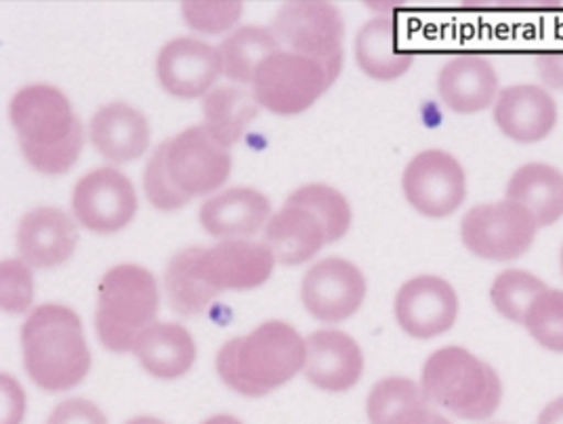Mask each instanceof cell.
I'll use <instances>...</instances> for the list:
<instances>
[{
	"label": "cell",
	"instance_id": "2",
	"mask_svg": "<svg viewBox=\"0 0 563 424\" xmlns=\"http://www.w3.org/2000/svg\"><path fill=\"white\" fill-rule=\"evenodd\" d=\"M24 368L43 391L78 387L91 370V352L80 317L70 306H36L22 326Z\"/></svg>",
	"mask_w": 563,
	"mask_h": 424
},
{
	"label": "cell",
	"instance_id": "11",
	"mask_svg": "<svg viewBox=\"0 0 563 424\" xmlns=\"http://www.w3.org/2000/svg\"><path fill=\"white\" fill-rule=\"evenodd\" d=\"M71 211L76 221L95 234H114L135 216L137 193L117 168H97L76 183Z\"/></svg>",
	"mask_w": 563,
	"mask_h": 424
},
{
	"label": "cell",
	"instance_id": "6",
	"mask_svg": "<svg viewBox=\"0 0 563 424\" xmlns=\"http://www.w3.org/2000/svg\"><path fill=\"white\" fill-rule=\"evenodd\" d=\"M272 32L290 53L313 59L334 82L343 68L345 22L329 2H286Z\"/></svg>",
	"mask_w": 563,
	"mask_h": 424
},
{
	"label": "cell",
	"instance_id": "25",
	"mask_svg": "<svg viewBox=\"0 0 563 424\" xmlns=\"http://www.w3.org/2000/svg\"><path fill=\"white\" fill-rule=\"evenodd\" d=\"M355 59L362 71L376 80H394L408 71L415 55L399 47L398 30L391 20L376 18L357 32Z\"/></svg>",
	"mask_w": 563,
	"mask_h": 424
},
{
	"label": "cell",
	"instance_id": "16",
	"mask_svg": "<svg viewBox=\"0 0 563 424\" xmlns=\"http://www.w3.org/2000/svg\"><path fill=\"white\" fill-rule=\"evenodd\" d=\"M306 343L303 375L313 387L329 393H345L357 384L364 372V355L350 334L318 331Z\"/></svg>",
	"mask_w": 563,
	"mask_h": 424
},
{
	"label": "cell",
	"instance_id": "41",
	"mask_svg": "<svg viewBox=\"0 0 563 424\" xmlns=\"http://www.w3.org/2000/svg\"><path fill=\"white\" fill-rule=\"evenodd\" d=\"M126 424H166L161 419H154V416H137V419H131Z\"/></svg>",
	"mask_w": 563,
	"mask_h": 424
},
{
	"label": "cell",
	"instance_id": "24",
	"mask_svg": "<svg viewBox=\"0 0 563 424\" xmlns=\"http://www.w3.org/2000/svg\"><path fill=\"white\" fill-rule=\"evenodd\" d=\"M507 200L530 212L539 227H549L563 216V172L549 165H526L507 186Z\"/></svg>",
	"mask_w": 563,
	"mask_h": 424
},
{
	"label": "cell",
	"instance_id": "32",
	"mask_svg": "<svg viewBox=\"0 0 563 424\" xmlns=\"http://www.w3.org/2000/svg\"><path fill=\"white\" fill-rule=\"evenodd\" d=\"M523 326L544 349L563 354V290H542L528 309Z\"/></svg>",
	"mask_w": 563,
	"mask_h": 424
},
{
	"label": "cell",
	"instance_id": "10",
	"mask_svg": "<svg viewBox=\"0 0 563 424\" xmlns=\"http://www.w3.org/2000/svg\"><path fill=\"white\" fill-rule=\"evenodd\" d=\"M166 166L175 186L189 198L207 196L221 188L232 170V156L217 142L211 131L200 124L168 140Z\"/></svg>",
	"mask_w": 563,
	"mask_h": 424
},
{
	"label": "cell",
	"instance_id": "17",
	"mask_svg": "<svg viewBox=\"0 0 563 424\" xmlns=\"http://www.w3.org/2000/svg\"><path fill=\"white\" fill-rule=\"evenodd\" d=\"M78 230L70 216L55 207L27 212L18 227V250L30 267L53 269L70 259Z\"/></svg>",
	"mask_w": 563,
	"mask_h": 424
},
{
	"label": "cell",
	"instance_id": "36",
	"mask_svg": "<svg viewBox=\"0 0 563 424\" xmlns=\"http://www.w3.org/2000/svg\"><path fill=\"white\" fill-rule=\"evenodd\" d=\"M47 424H108V419L93 401L66 400L51 412Z\"/></svg>",
	"mask_w": 563,
	"mask_h": 424
},
{
	"label": "cell",
	"instance_id": "15",
	"mask_svg": "<svg viewBox=\"0 0 563 424\" xmlns=\"http://www.w3.org/2000/svg\"><path fill=\"white\" fill-rule=\"evenodd\" d=\"M156 74L166 93L181 99L207 94L221 74L219 51L198 38H175L161 48Z\"/></svg>",
	"mask_w": 563,
	"mask_h": 424
},
{
	"label": "cell",
	"instance_id": "38",
	"mask_svg": "<svg viewBox=\"0 0 563 424\" xmlns=\"http://www.w3.org/2000/svg\"><path fill=\"white\" fill-rule=\"evenodd\" d=\"M537 70L547 87L563 91V51L540 53L537 57Z\"/></svg>",
	"mask_w": 563,
	"mask_h": 424
},
{
	"label": "cell",
	"instance_id": "26",
	"mask_svg": "<svg viewBox=\"0 0 563 424\" xmlns=\"http://www.w3.org/2000/svg\"><path fill=\"white\" fill-rule=\"evenodd\" d=\"M366 408L371 424H427L431 416L421 384L404 377L378 380Z\"/></svg>",
	"mask_w": 563,
	"mask_h": 424
},
{
	"label": "cell",
	"instance_id": "28",
	"mask_svg": "<svg viewBox=\"0 0 563 424\" xmlns=\"http://www.w3.org/2000/svg\"><path fill=\"white\" fill-rule=\"evenodd\" d=\"M280 43L272 30L246 25L230 34L217 51L221 59V74L235 82H253L258 66L274 53L280 51Z\"/></svg>",
	"mask_w": 563,
	"mask_h": 424
},
{
	"label": "cell",
	"instance_id": "13",
	"mask_svg": "<svg viewBox=\"0 0 563 424\" xmlns=\"http://www.w3.org/2000/svg\"><path fill=\"white\" fill-rule=\"evenodd\" d=\"M276 259L263 242L221 239L198 253V274L217 292L253 290L269 280Z\"/></svg>",
	"mask_w": 563,
	"mask_h": 424
},
{
	"label": "cell",
	"instance_id": "3",
	"mask_svg": "<svg viewBox=\"0 0 563 424\" xmlns=\"http://www.w3.org/2000/svg\"><path fill=\"white\" fill-rule=\"evenodd\" d=\"M11 122L25 160L43 175H64L82 149V126L57 89L34 85L11 99Z\"/></svg>",
	"mask_w": 563,
	"mask_h": 424
},
{
	"label": "cell",
	"instance_id": "22",
	"mask_svg": "<svg viewBox=\"0 0 563 424\" xmlns=\"http://www.w3.org/2000/svg\"><path fill=\"white\" fill-rule=\"evenodd\" d=\"M133 354L147 375L175 380L191 370L196 361V343L184 326L154 322L141 332Z\"/></svg>",
	"mask_w": 563,
	"mask_h": 424
},
{
	"label": "cell",
	"instance_id": "42",
	"mask_svg": "<svg viewBox=\"0 0 563 424\" xmlns=\"http://www.w3.org/2000/svg\"><path fill=\"white\" fill-rule=\"evenodd\" d=\"M427 424H452L450 421H446L444 416H440V414H435V412H431V416H429V421Z\"/></svg>",
	"mask_w": 563,
	"mask_h": 424
},
{
	"label": "cell",
	"instance_id": "31",
	"mask_svg": "<svg viewBox=\"0 0 563 424\" xmlns=\"http://www.w3.org/2000/svg\"><path fill=\"white\" fill-rule=\"evenodd\" d=\"M542 290H547V286L532 274L505 271L494 280L490 299L503 317L516 324H523L528 309Z\"/></svg>",
	"mask_w": 563,
	"mask_h": 424
},
{
	"label": "cell",
	"instance_id": "12",
	"mask_svg": "<svg viewBox=\"0 0 563 424\" xmlns=\"http://www.w3.org/2000/svg\"><path fill=\"white\" fill-rule=\"evenodd\" d=\"M301 297L307 311L324 322L339 324L364 303L366 280L364 274L345 259L318 260L303 278Z\"/></svg>",
	"mask_w": 563,
	"mask_h": 424
},
{
	"label": "cell",
	"instance_id": "1",
	"mask_svg": "<svg viewBox=\"0 0 563 424\" xmlns=\"http://www.w3.org/2000/svg\"><path fill=\"white\" fill-rule=\"evenodd\" d=\"M306 338L284 322H267L217 355L221 380L244 398H261L303 372Z\"/></svg>",
	"mask_w": 563,
	"mask_h": 424
},
{
	"label": "cell",
	"instance_id": "34",
	"mask_svg": "<svg viewBox=\"0 0 563 424\" xmlns=\"http://www.w3.org/2000/svg\"><path fill=\"white\" fill-rule=\"evenodd\" d=\"M181 15L191 30L205 34H219L230 30L242 15V2L219 0V2H198L188 0L181 4Z\"/></svg>",
	"mask_w": 563,
	"mask_h": 424
},
{
	"label": "cell",
	"instance_id": "8",
	"mask_svg": "<svg viewBox=\"0 0 563 424\" xmlns=\"http://www.w3.org/2000/svg\"><path fill=\"white\" fill-rule=\"evenodd\" d=\"M537 221L516 202L473 207L461 223L467 250L486 260H514L526 255L537 237Z\"/></svg>",
	"mask_w": 563,
	"mask_h": 424
},
{
	"label": "cell",
	"instance_id": "14",
	"mask_svg": "<svg viewBox=\"0 0 563 424\" xmlns=\"http://www.w3.org/2000/svg\"><path fill=\"white\" fill-rule=\"evenodd\" d=\"M459 315L454 288L438 276H417L399 288L396 320L412 338L427 341L452 328Z\"/></svg>",
	"mask_w": 563,
	"mask_h": 424
},
{
	"label": "cell",
	"instance_id": "4",
	"mask_svg": "<svg viewBox=\"0 0 563 424\" xmlns=\"http://www.w3.org/2000/svg\"><path fill=\"white\" fill-rule=\"evenodd\" d=\"M161 294L156 278L140 265L112 267L99 282L95 331L112 354L133 352L141 332L156 322Z\"/></svg>",
	"mask_w": 563,
	"mask_h": 424
},
{
	"label": "cell",
	"instance_id": "20",
	"mask_svg": "<svg viewBox=\"0 0 563 424\" xmlns=\"http://www.w3.org/2000/svg\"><path fill=\"white\" fill-rule=\"evenodd\" d=\"M440 97L452 112L473 114L493 105L498 91V76L493 64L477 55H463L440 71Z\"/></svg>",
	"mask_w": 563,
	"mask_h": 424
},
{
	"label": "cell",
	"instance_id": "40",
	"mask_svg": "<svg viewBox=\"0 0 563 424\" xmlns=\"http://www.w3.org/2000/svg\"><path fill=\"white\" fill-rule=\"evenodd\" d=\"M202 424H244L242 421H238L235 416H230V414H217V416H211V419H207Z\"/></svg>",
	"mask_w": 563,
	"mask_h": 424
},
{
	"label": "cell",
	"instance_id": "18",
	"mask_svg": "<svg viewBox=\"0 0 563 424\" xmlns=\"http://www.w3.org/2000/svg\"><path fill=\"white\" fill-rule=\"evenodd\" d=\"M269 212V200L257 189H225L202 204L200 223L212 237L244 239L267 225Z\"/></svg>",
	"mask_w": 563,
	"mask_h": 424
},
{
	"label": "cell",
	"instance_id": "33",
	"mask_svg": "<svg viewBox=\"0 0 563 424\" xmlns=\"http://www.w3.org/2000/svg\"><path fill=\"white\" fill-rule=\"evenodd\" d=\"M166 152H168V142L161 143L156 152L152 154L150 163L145 166L143 175V189L150 200V204L158 211H177L189 204L188 193L175 186L170 179L168 166H166Z\"/></svg>",
	"mask_w": 563,
	"mask_h": 424
},
{
	"label": "cell",
	"instance_id": "23",
	"mask_svg": "<svg viewBox=\"0 0 563 424\" xmlns=\"http://www.w3.org/2000/svg\"><path fill=\"white\" fill-rule=\"evenodd\" d=\"M263 244L272 250L276 263L301 265L320 253L327 236L311 212L284 204V209L267 221Z\"/></svg>",
	"mask_w": 563,
	"mask_h": 424
},
{
	"label": "cell",
	"instance_id": "7",
	"mask_svg": "<svg viewBox=\"0 0 563 424\" xmlns=\"http://www.w3.org/2000/svg\"><path fill=\"white\" fill-rule=\"evenodd\" d=\"M330 85L329 74L313 59L278 51L258 66L253 94L261 108L280 116H292L311 108L320 94L329 91Z\"/></svg>",
	"mask_w": 563,
	"mask_h": 424
},
{
	"label": "cell",
	"instance_id": "37",
	"mask_svg": "<svg viewBox=\"0 0 563 424\" xmlns=\"http://www.w3.org/2000/svg\"><path fill=\"white\" fill-rule=\"evenodd\" d=\"M25 401L22 384L9 375H0V424L24 423Z\"/></svg>",
	"mask_w": 563,
	"mask_h": 424
},
{
	"label": "cell",
	"instance_id": "29",
	"mask_svg": "<svg viewBox=\"0 0 563 424\" xmlns=\"http://www.w3.org/2000/svg\"><path fill=\"white\" fill-rule=\"evenodd\" d=\"M198 253L200 248L181 250L168 260L165 274V290L168 303L179 315H196L211 305L219 294L198 274Z\"/></svg>",
	"mask_w": 563,
	"mask_h": 424
},
{
	"label": "cell",
	"instance_id": "30",
	"mask_svg": "<svg viewBox=\"0 0 563 424\" xmlns=\"http://www.w3.org/2000/svg\"><path fill=\"white\" fill-rule=\"evenodd\" d=\"M286 204L311 212L324 230L327 244L341 239L350 232L352 209H350V202L345 200V196L336 189L322 186V183H311V186L292 191L290 198L286 200Z\"/></svg>",
	"mask_w": 563,
	"mask_h": 424
},
{
	"label": "cell",
	"instance_id": "5",
	"mask_svg": "<svg viewBox=\"0 0 563 424\" xmlns=\"http://www.w3.org/2000/svg\"><path fill=\"white\" fill-rule=\"evenodd\" d=\"M421 389L429 403L465 421L490 419L503 400L498 375L461 347L440 349L424 361Z\"/></svg>",
	"mask_w": 563,
	"mask_h": 424
},
{
	"label": "cell",
	"instance_id": "9",
	"mask_svg": "<svg viewBox=\"0 0 563 424\" xmlns=\"http://www.w3.org/2000/svg\"><path fill=\"white\" fill-rule=\"evenodd\" d=\"M401 188L415 211L442 219L463 204L467 196L465 170L454 156L442 149H427L404 170Z\"/></svg>",
	"mask_w": 563,
	"mask_h": 424
},
{
	"label": "cell",
	"instance_id": "21",
	"mask_svg": "<svg viewBox=\"0 0 563 424\" xmlns=\"http://www.w3.org/2000/svg\"><path fill=\"white\" fill-rule=\"evenodd\" d=\"M91 142L110 163L137 160L150 143L147 120L126 103L103 105L91 120Z\"/></svg>",
	"mask_w": 563,
	"mask_h": 424
},
{
	"label": "cell",
	"instance_id": "35",
	"mask_svg": "<svg viewBox=\"0 0 563 424\" xmlns=\"http://www.w3.org/2000/svg\"><path fill=\"white\" fill-rule=\"evenodd\" d=\"M34 299V280L30 265L22 259L0 263V306L7 313H24Z\"/></svg>",
	"mask_w": 563,
	"mask_h": 424
},
{
	"label": "cell",
	"instance_id": "43",
	"mask_svg": "<svg viewBox=\"0 0 563 424\" xmlns=\"http://www.w3.org/2000/svg\"><path fill=\"white\" fill-rule=\"evenodd\" d=\"M562 274H563V248H562Z\"/></svg>",
	"mask_w": 563,
	"mask_h": 424
},
{
	"label": "cell",
	"instance_id": "39",
	"mask_svg": "<svg viewBox=\"0 0 563 424\" xmlns=\"http://www.w3.org/2000/svg\"><path fill=\"white\" fill-rule=\"evenodd\" d=\"M537 424H563V398L551 401V403L540 412L539 423Z\"/></svg>",
	"mask_w": 563,
	"mask_h": 424
},
{
	"label": "cell",
	"instance_id": "27",
	"mask_svg": "<svg viewBox=\"0 0 563 424\" xmlns=\"http://www.w3.org/2000/svg\"><path fill=\"white\" fill-rule=\"evenodd\" d=\"M258 112L255 94L240 87H217L205 94L202 114L205 126L221 145L230 147L249 129Z\"/></svg>",
	"mask_w": 563,
	"mask_h": 424
},
{
	"label": "cell",
	"instance_id": "19",
	"mask_svg": "<svg viewBox=\"0 0 563 424\" xmlns=\"http://www.w3.org/2000/svg\"><path fill=\"white\" fill-rule=\"evenodd\" d=\"M494 120L509 140L537 143L553 131L558 122V108L553 97L544 89L521 85L498 94Z\"/></svg>",
	"mask_w": 563,
	"mask_h": 424
}]
</instances>
